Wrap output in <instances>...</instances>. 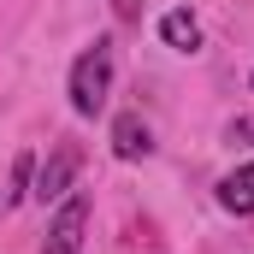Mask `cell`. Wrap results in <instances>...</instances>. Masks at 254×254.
<instances>
[{
	"label": "cell",
	"mask_w": 254,
	"mask_h": 254,
	"mask_svg": "<svg viewBox=\"0 0 254 254\" xmlns=\"http://www.w3.org/2000/svg\"><path fill=\"white\" fill-rule=\"evenodd\" d=\"M107 89H113V42H95L83 60L71 65V113L95 119L107 107Z\"/></svg>",
	"instance_id": "6da1fadb"
},
{
	"label": "cell",
	"mask_w": 254,
	"mask_h": 254,
	"mask_svg": "<svg viewBox=\"0 0 254 254\" xmlns=\"http://www.w3.org/2000/svg\"><path fill=\"white\" fill-rule=\"evenodd\" d=\"M83 231H89V201L83 195H65L54 225H48V237H42V254H77L83 249Z\"/></svg>",
	"instance_id": "7a4b0ae2"
},
{
	"label": "cell",
	"mask_w": 254,
	"mask_h": 254,
	"mask_svg": "<svg viewBox=\"0 0 254 254\" xmlns=\"http://www.w3.org/2000/svg\"><path fill=\"white\" fill-rule=\"evenodd\" d=\"M71 178H77V148H54L48 166H36L30 195H36V201H65V195H71Z\"/></svg>",
	"instance_id": "3957f363"
},
{
	"label": "cell",
	"mask_w": 254,
	"mask_h": 254,
	"mask_svg": "<svg viewBox=\"0 0 254 254\" xmlns=\"http://www.w3.org/2000/svg\"><path fill=\"white\" fill-rule=\"evenodd\" d=\"M148 148H154V136L142 125V113H119V119H113V154H119V160H142Z\"/></svg>",
	"instance_id": "277c9868"
},
{
	"label": "cell",
	"mask_w": 254,
	"mask_h": 254,
	"mask_svg": "<svg viewBox=\"0 0 254 254\" xmlns=\"http://www.w3.org/2000/svg\"><path fill=\"white\" fill-rule=\"evenodd\" d=\"M219 207L225 213H254V160L219 178Z\"/></svg>",
	"instance_id": "5b68a950"
},
{
	"label": "cell",
	"mask_w": 254,
	"mask_h": 254,
	"mask_svg": "<svg viewBox=\"0 0 254 254\" xmlns=\"http://www.w3.org/2000/svg\"><path fill=\"white\" fill-rule=\"evenodd\" d=\"M160 42L178 48V54H190L195 42H201V24H195L190 12H166V18H160Z\"/></svg>",
	"instance_id": "8992f818"
},
{
	"label": "cell",
	"mask_w": 254,
	"mask_h": 254,
	"mask_svg": "<svg viewBox=\"0 0 254 254\" xmlns=\"http://www.w3.org/2000/svg\"><path fill=\"white\" fill-rule=\"evenodd\" d=\"M30 184H36V154H18V160H12V190H6V207H18V201L30 195Z\"/></svg>",
	"instance_id": "52a82bcc"
}]
</instances>
